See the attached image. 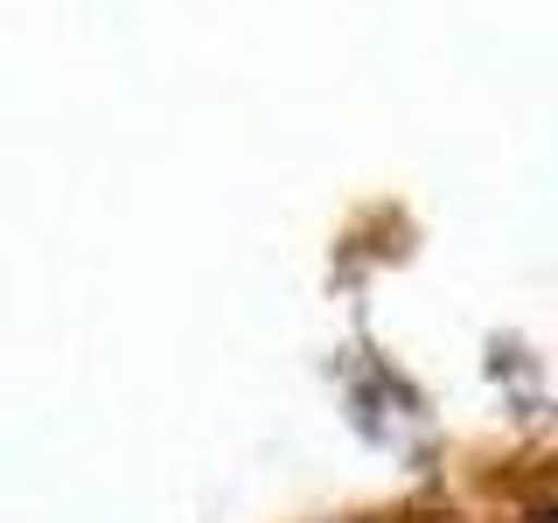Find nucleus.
I'll list each match as a JSON object with an SVG mask.
<instances>
[{
	"mask_svg": "<svg viewBox=\"0 0 558 523\" xmlns=\"http://www.w3.org/2000/svg\"><path fill=\"white\" fill-rule=\"evenodd\" d=\"M545 523H558V510H551V516H545Z\"/></svg>",
	"mask_w": 558,
	"mask_h": 523,
	"instance_id": "1",
	"label": "nucleus"
}]
</instances>
